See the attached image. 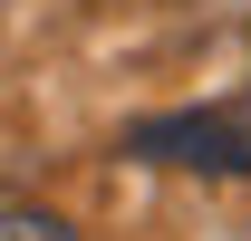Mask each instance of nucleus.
<instances>
[{"instance_id": "nucleus-1", "label": "nucleus", "mask_w": 251, "mask_h": 241, "mask_svg": "<svg viewBox=\"0 0 251 241\" xmlns=\"http://www.w3.org/2000/svg\"><path fill=\"white\" fill-rule=\"evenodd\" d=\"M135 164H184V174H251V87L184 106V116H145L126 135Z\"/></svg>"}, {"instance_id": "nucleus-2", "label": "nucleus", "mask_w": 251, "mask_h": 241, "mask_svg": "<svg viewBox=\"0 0 251 241\" xmlns=\"http://www.w3.org/2000/svg\"><path fill=\"white\" fill-rule=\"evenodd\" d=\"M0 241H77V232L58 212H39V203H0Z\"/></svg>"}]
</instances>
